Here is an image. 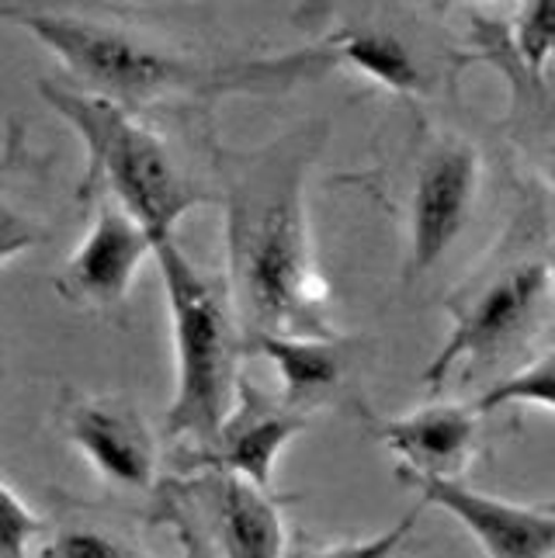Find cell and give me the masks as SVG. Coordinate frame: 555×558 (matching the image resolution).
<instances>
[{"label":"cell","mask_w":555,"mask_h":558,"mask_svg":"<svg viewBox=\"0 0 555 558\" xmlns=\"http://www.w3.org/2000/svg\"><path fill=\"white\" fill-rule=\"evenodd\" d=\"M399 478L417 486L427 507H442L496 558H545L555 555V513L518 507L458 483V475H417L396 469Z\"/></svg>","instance_id":"obj_11"},{"label":"cell","mask_w":555,"mask_h":558,"mask_svg":"<svg viewBox=\"0 0 555 558\" xmlns=\"http://www.w3.org/2000/svg\"><path fill=\"white\" fill-rule=\"evenodd\" d=\"M480 153L466 140L437 143L413 184L410 198V257L407 281L431 275L462 236L480 195Z\"/></svg>","instance_id":"obj_9"},{"label":"cell","mask_w":555,"mask_h":558,"mask_svg":"<svg viewBox=\"0 0 555 558\" xmlns=\"http://www.w3.org/2000/svg\"><path fill=\"white\" fill-rule=\"evenodd\" d=\"M327 43L337 52V63H348L372 76L375 84L389 87L396 94H417L424 87V73H420L413 52L399 35L386 28H372V25H351L330 35Z\"/></svg>","instance_id":"obj_16"},{"label":"cell","mask_w":555,"mask_h":558,"mask_svg":"<svg viewBox=\"0 0 555 558\" xmlns=\"http://www.w3.org/2000/svg\"><path fill=\"white\" fill-rule=\"evenodd\" d=\"M52 521L38 517L28 510L4 478H0V551L8 555H25L35 548V542H43V534L49 531Z\"/></svg>","instance_id":"obj_19"},{"label":"cell","mask_w":555,"mask_h":558,"mask_svg":"<svg viewBox=\"0 0 555 558\" xmlns=\"http://www.w3.org/2000/svg\"><path fill=\"white\" fill-rule=\"evenodd\" d=\"M545 510H552V513H555V499H548V504H545Z\"/></svg>","instance_id":"obj_20"},{"label":"cell","mask_w":555,"mask_h":558,"mask_svg":"<svg viewBox=\"0 0 555 558\" xmlns=\"http://www.w3.org/2000/svg\"><path fill=\"white\" fill-rule=\"evenodd\" d=\"M0 378H4V368H0Z\"/></svg>","instance_id":"obj_21"},{"label":"cell","mask_w":555,"mask_h":558,"mask_svg":"<svg viewBox=\"0 0 555 558\" xmlns=\"http://www.w3.org/2000/svg\"><path fill=\"white\" fill-rule=\"evenodd\" d=\"M149 524L174 527L188 551L272 558L285 548V521L272 489L216 465L164 478L153 493Z\"/></svg>","instance_id":"obj_5"},{"label":"cell","mask_w":555,"mask_h":558,"mask_svg":"<svg viewBox=\"0 0 555 558\" xmlns=\"http://www.w3.org/2000/svg\"><path fill=\"white\" fill-rule=\"evenodd\" d=\"M91 208L94 226L56 275V295L108 323H125L132 281L143 260L153 257V236L119 202L98 198Z\"/></svg>","instance_id":"obj_8"},{"label":"cell","mask_w":555,"mask_h":558,"mask_svg":"<svg viewBox=\"0 0 555 558\" xmlns=\"http://www.w3.org/2000/svg\"><path fill=\"white\" fill-rule=\"evenodd\" d=\"M246 348L267 357L281 375V396L292 407H310L334 396L348 381L361 343L351 337H285V333H261L246 340Z\"/></svg>","instance_id":"obj_15"},{"label":"cell","mask_w":555,"mask_h":558,"mask_svg":"<svg viewBox=\"0 0 555 558\" xmlns=\"http://www.w3.org/2000/svg\"><path fill=\"white\" fill-rule=\"evenodd\" d=\"M56 153H38L11 114L0 143V264L56 236Z\"/></svg>","instance_id":"obj_12"},{"label":"cell","mask_w":555,"mask_h":558,"mask_svg":"<svg viewBox=\"0 0 555 558\" xmlns=\"http://www.w3.org/2000/svg\"><path fill=\"white\" fill-rule=\"evenodd\" d=\"M310 427V413L292 407L285 396H272L240 378L237 402L222 420L219 434L202 448L181 451V469L216 465L254 478L257 486L272 489L275 458L289 448V440Z\"/></svg>","instance_id":"obj_10"},{"label":"cell","mask_w":555,"mask_h":558,"mask_svg":"<svg viewBox=\"0 0 555 558\" xmlns=\"http://www.w3.org/2000/svg\"><path fill=\"white\" fill-rule=\"evenodd\" d=\"M507 43L521 66L545 73L555 60V0H534L514 11L507 22Z\"/></svg>","instance_id":"obj_17"},{"label":"cell","mask_w":555,"mask_h":558,"mask_svg":"<svg viewBox=\"0 0 555 558\" xmlns=\"http://www.w3.org/2000/svg\"><path fill=\"white\" fill-rule=\"evenodd\" d=\"M178 348V389L167 410V434L188 448L208 445L229 416L240 389L246 333L229 278L202 271L174 236H153Z\"/></svg>","instance_id":"obj_4"},{"label":"cell","mask_w":555,"mask_h":558,"mask_svg":"<svg viewBox=\"0 0 555 558\" xmlns=\"http://www.w3.org/2000/svg\"><path fill=\"white\" fill-rule=\"evenodd\" d=\"M475 437H480V410L451 402H434L378 427V440L399 458L396 469L417 475H462L475 451Z\"/></svg>","instance_id":"obj_14"},{"label":"cell","mask_w":555,"mask_h":558,"mask_svg":"<svg viewBox=\"0 0 555 558\" xmlns=\"http://www.w3.org/2000/svg\"><path fill=\"white\" fill-rule=\"evenodd\" d=\"M56 427L111 489L153 496L164 483L157 437L132 399L63 392Z\"/></svg>","instance_id":"obj_7"},{"label":"cell","mask_w":555,"mask_h":558,"mask_svg":"<svg viewBox=\"0 0 555 558\" xmlns=\"http://www.w3.org/2000/svg\"><path fill=\"white\" fill-rule=\"evenodd\" d=\"M475 38H480L483 56L504 73L510 87L507 136L518 143L528 163L542 174L555 202V70L531 73L528 66H521L507 43L504 22L475 17Z\"/></svg>","instance_id":"obj_13"},{"label":"cell","mask_w":555,"mask_h":558,"mask_svg":"<svg viewBox=\"0 0 555 558\" xmlns=\"http://www.w3.org/2000/svg\"><path fill=\"white\" fill-rule=\"evenodd\" d=\"M38 94L81 136L87 149L76 205L91 208L98 198L119 202L136 216L149 236H174V226L195 205L219 202L216 167L195 170L178 146L157 129V114H136L98 94L43 76Z\"/></svg>","instance_id":"obj_3"},{"label":"cell","mask_w":555,"mask_h":558,"mask_svg":"<svg viewBox=\"0 0 555 558\" xmlns=\"http://www.w3.org/2000/svg\"><path fill=\"white\" fill-rule=\"evenodd\" d=\"M555 305V271L542 257L500 267L490 281L455 305V326L420 381L437 389L462 361L493 364L542 330Z\"/></svg>","instance_id":"obj_6"},{"label":"cell","mask_w":555,"mask_h":558,"mask_svg":"<svg viewBox=\"0 0 555 558\" xmlns=\"http://www.w3.org/2000/svg\"><path fill=\"white\" fill-rule=\"evenodd\" d=\"M0 22L28 28L52 56H60L73 87L136 114L195 111L233 94L275 98L337 66L330 43L267 60H205L149 32L73 11L14 4L0 8Z\"/></svg>","instance_id":"obj_2"},{"label":"cell","mask_w":555,"mask_h":558,"mask_svg":"<svg viewBox=\"0 0 555 558\" xmlns=\"http://www.w3.org/2000/svg\"><path fill=\"white\" fill-rule=\"evenodd\" d=\"M323 146V129H295L254 153L216 146V184L226 208L229 292L246 340L261 333L334 337L310 216L305 167Z\"/></svg>","instance_id":"obj_1"},{"label":"cell","mask_w":555,"mask_h":558,"mask_svg":"<svg viewBox=\"0 0 555 558\" xmlns=\"http://www.w3.org/2000/svg\"><path fill=\"white\" fill-rule=\"evenodd\" d=\"M43 555H132L136 545H129L125 537L105 531L101 524H49L43 542L35 545Z\"/></svg>","instance_id":"obj_18"}]
</instances>
